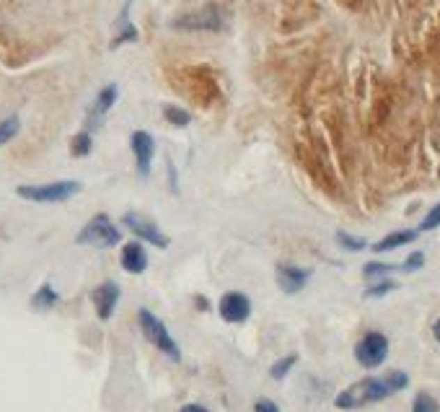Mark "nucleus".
<instances>
[{
  "instance_id": "18",
  "label": "nucleus",
  "mask_w": 440,
  "mask_h": 412,
  "mask_svg": "<svg viewBox=\"0 0 440 412\" xmlns=\"http://www.w3.org/2000/svg\"><path fill=\"white\" fill-rule=\"evenodd\" d=\"M164 117H166V122L174 125V128H187V125L192 122V114L184 109V107H176V104H166Z\"/></svg>"
},
{
  "instance_id": "5",
  "label": "nucleus",
  "mask_w": 440,
  "mask_h": 412,
  "mask_svg": "<svg viewBox=\"0 0 440 412\" xmlns=\"http://www.w3.org/2000/svg\"><path fill=\"white\" fill-rule=\"evenodd\" d=\"M226 26V19L220 13L218 6H205L200 10H189V13H182L171 21V29L176 31H223Z\"/></svg>"
},
{
  "instance_id": "10",
  "label": "nucleus",
  "mask_w": 440,
  "mask_h": 412,
  "mask_svg": "<svg viewBox=\"0 0 440 412\" xmlns=\"http://www.w3.org/2000/svg\"><path fill=\"white\" fill-rule=\"evenodd\" d=\"M218 312L220 316H223V321L241 324V321H246L249 314H251V301H249V296L239 293V291H230V293H226L220 298Z\"/></svg>"
},
{
  "instance_id": "14",
  "label": "nucleus",
  "mask_w": 440,
  "mask_h": 412,
  "mask_svg": "<svg viewBox=\"0 0 440 412\" xmlns=\"http://www.w3.org/2000/svg\"><path fill=\"white\" fill-rule=\"evenodd\" d=\"M417 234H420L417 229L391 231L388 236H384L381 241L373 244V252H376V254H384V252H394V249H399V247H407V244H412L414 238H417Z\"/></svg>"
},
{
  "instance_id": "15",
  "label": "nucleus",
  "mask_w": 440,
  "mask_h": 412,
  "mask_svg": "<svg viewBox=\"0 0 440 412\" xmlns=\"http://www.w3.org/2000/svg\"><path fill=\"white\" fill-rule=\"evenodd\" d=\"M57 301H60V293L49 283H42L31 296V309L34 312H49L57 306Z\"/></svg>"
},
{
  "instance_id": "17",
  "label": "nucleus",
  "mask_w": 440,
  "mask_h": 412,
  "mask_svg": "<svg viewBox=\"0 0 440 412\" xmlns=\"http://www.w3.org/2000/svg\"><path fill=\"white\" fill-rule=\"evenodd\" d=\"M399 270H402V267L388 265V262H368V265L363 267V275L373 283V280H384V277H388L391 273H399Z\"/></svg>"
},
{
  "instance_id": "22",
  "label": "nucleus",
  "mask_w": 440,
  "mask_h": 412,
  "mask_svg": "<svg viewBox=\"0 0 440 412\" xmlns=\"http://www.w3.org/2000/svg\"><path fill=\"white\" fill-rule=\"evenodd\" d=\"M396 288H399V283L388 280V277H384V280H373V283L368 285L366 298H384L386 293H391V291H396Z\"/></svg>"
},
{
  "instance_id": "23",
  "label": "nucleus",
  "mask_w": 440,
  "mask_h": 412,
  "mask_svg": "<svg viewBox=\"0 0 440 412\" xmlns=\"http://www.w3.org/2000/svg\"><path fill=\"white\" fill-rule=\"evenodd\" d=\"M295 363H298V356H285V358H280V360H277V363H272V368H269V376H272V379H275V381H283L285 376L290 374V368L295 366Z\"/></svg>"
},
{
  "instance_id": "19",
  "label": "nucleus",
  "mask_w": 440,
  "mask_h": 412,
  "mask_svg": "<svg viewBox=\"0 0 440 412\" xmlns=\"http://www.w3.org/2000/svg\"><path fill=\"white\" fill-rule=\"evenodd\" d=\"M19 130H21L19 114H10V117L0 119V148L6 146V143H10L13 137L19 135Z\"/></svg>"
},
{
  "instance_id": "1",
  "label": "nucleus",
  "mask_w": 440,
  "mask_h": 412,
  "mask_svg": "<svg viewBox=\"0 0 440 412\" xmlns=\"http://www.w3.org/2000/svg\"><path fill=\"white\" fill-rule=\"evenodd\" d=\"M81 190H83L81 182L60 179V182H49V184H21V187H16V194H19L21 200L39 202V205H57V202L73 200Z\"/></svg>"
},
{
  "instance_id": "13",
  "label": "nucleus",
  "mask_w": 440,
  "mask_h": 412,
  "mask_svg": "<svg viewBox=\"0 0 440 412\" xmlns=\"http://www.w3.org/2000/svg\"><path fill=\"white\" fill-rule=\"evenodd\" d=\"M120 265H122V270H125V273H129V275H143L148 270V252H146V247H143L140 241H127V244L122 247Z\"/></svg>"
},
{
  "instance_id": "4",
  "label": "nucleus",
  "mask_w": 440,
  "mask_h": 412,
  "mask_svg": "<svg viewBox=\"0 0 440 412\" xmlns=\"http://www.w3.org/2000/svg\"><path fill=\"white\" fill-rule=\"evenodd\" d=\"M138 321H140V330L146 335V339L153 345L156 350H161L164 356H168L171 360H179L182 353H179V345H176V339L171 337V332L166 330V324L158 319L156 314L150 312V309H140L138 312Z\"/></svg>"
},
{
  "instance_id": "6",
  "label": "nucleus",
  "mask_w": 440,
  "mask_h": 412,
  "mask_svg": "<svg viewBox=\"0 0 440 412\" xmlns=\"http://www.w3.org/2000/svg\"><path fill=\"white\" fill-rule=\"evenodd\" d=\"M355 358L363 368H378L388 358V339L384 332H366L355 345Z\"/></svg>"
},
{
  "instance_id": "30",
  "label": "nucleus",
  "mask_w": 440,
  "mask_h": 412,
  "mask_svg": "<svg viewBox=\"0 0 440 412\" xmlns=\"http://www.w3.org/2000/svg\"><path fill=\"white\" fill-rule=\"evenodd\" d=\"M432 335H435V339L440 342V319L435 321V324H432Z\"/></svg>"
},
{
  "instance_id": "9",
  "label": "nucleus",
  "mask_w": 440,
  "mask_h": 412,
  "mask_svg": "<svg viewBox=\"0 0 440 412\" xmlns=\"http://www.w3.org/2000/svg\"><path fill=\"white\" fill-rule=\"evenodd\" d=\"M91 301H93V309H96V316H99L101 321L111 319V314H114L117 303H120V285L114 283V280H104L101 285L93 288Z\"/></svg>"
},
{
  "instance_id": "21",
  "label": "nucleus",
  "mask_w": 440,
  "mask_h": 412,
  "mask_svg": "<svg viewBox=\"0 0 440 412\" xmlns=\"http://www.w3.org/2000/svg\"><path fill=\"white\" fill-rule=\"evenodd\" d=\"M337 244L347 252H363L368 247V241L363 236H355V234H347V231H337Z\"/></svg>"
},
{
  "instance_id": "8",
  "label": "nucleus",
  "mask_w": 440,
  "mask_h": 412,
  "mask_svg": "<svg viewBox=\"0 0 440 412\" xmlns=\"http://www.w3.org/2000/svg\"><path fill=\"white\" fill-rule=\"evenodd\" d=\"M129 148L135 153V166H138L140 179H148L150 169H153V156H156V140H153V135L146 132V130H135L132 137H129Z\"/></svg>"
},
{
  "instance_id": "24",
  "label": "nucleus",
  "mask_w": 440,
  "mask_h": 412,
  "mask_svg": "<svg viewBox=\"0 0 440 412\" xmlns=\"http://www.w3.org/2000/svg\"><path fill=\"white\" fill-rule=\"evenodd\" d=\"M384 379H386V384H388V389H391V394L402 392V389H407V384H409V376L404 374V371H388Z\"/></svg>"
},
{
  "instance_id": "2",
  "label": "nucleus",
  "mask_w": 440,
  "mask_h": 412,
  "mask_svg": "<svg viewBox=\"0 0 440 412\" xmlns=\"http://www.w3.org/2000/svg\"><path fill=\"white\" fill-rule=\"evenodd\" d=\"M386 397H391V389L386 384V379L384 376H381V379H373V376H370V379H363V381H358V384H352L349 389L337 394L334 404H337L340 410H358L363 404L381 402Z\"/></svg>"
},
{
  "instance_id": "29",
  "label": "nucleus",
  "mask_w": 440,
  "mask_h": 412,
  "mask_svg": "<svg viewBox=\"0 0 440 412\" xmlns=\"http://www.w3.org/2000/svg\"><path fill=\"white\" fill-rule=\"evenodd\" d=\"M179 412H210L207 407H202V404H184Z\"/></svg>"
},
{
  "instance_id": "27",
  "label": "nucleus",
  "mask_w": 440,
  "mask_h": 412,
  "mask_svg": "<svg viewBox=\"0 0 440 412\" xmlns=\"http://www.w3.org/2000/svg\"><path fill=\"white\" fill-rule=\"evenodd\" d=\"M422 265H425V254H422V252H412V254L407 257V262L399 267H402V273H414V270H420Z\"/></svg>"
},
{
  "instance_id": "25",
  "label": "nucleus",
  "mask_w": 440,
  "mask_h": 412,
  "mask_svg": "<svg viewBox=\"0 0 440 412\" xmlns=\"http://www.w3.org/2000/svg\"><path fill=\"white\" fill-rule=\"evenodd\" d=\"M412 412H438V402H435L427 392H420L414 397Z\"/></svg>"
},
{
  "instance_id": "12",
  "label": "nucleus",
  "mask_w": 440,
  "mask_h": 412,
  "mask_svg": "<svg viewBox=\"0 0 440 412\" xmlns=\"http://www.w3.org/2000/svg\"><path fill=\"white\" fill-rule=\"evenodd\" d=\"M117 96H120V89H117V83H109V86H104L99 91V96H96V101H93L91 112H88V128H99L101 122H104V117H107V112L117 104Z\"/></svg>"
},
{
  "instance_id": "3",
  "label": "nucleus",
  "mask_w": 440,
  "mask_h": 412,
  "mask_svg": "<svg viewBox=\"0 0 440 412\" xmlns=\"http://www.w3.org/2000/svg\"><path fill=\"white\" fill-rule=\"evenodd\" d=\"M122 241V231L111 223L107 213H96L75 236V244L81 247H96V249H111Z\"/></svg>"
},
{
  "instance_id": "28",
  "label": "nucleus",
  "mask_w": 440,
  "mask_h": 412,
  "mask_svg": "<svg viewBox=\"0 0 440 412\" xmlns=\"http://www.w3.org/2000/svg\"><path fill=\"white\" fill-rule=\"evenodd\" d=\"M254 412H280V407H277L272 399H257V404H254Z\"/></svg>"
},
{
  "instance_id": "26",
  "label": "nucleus",
  "mask_w": 440,
  "mask_h": 412,
  "mask_svg": "<svg viewBox=\"0 0 440 412\" xmlns=\"http://www.w3.org/2000/svg\"><path fill=\"white\" fill-rule=\"evenodd\" d=\"M438 226H440V202H438V205H432L430 211H427V215L420 220V229H417V231H422V234H425V231H435Z\"/></svg>"
},
{
  "instance_id": "16",
  "label": "nucleus",
  "mask_w": 440,
  "mask_h": 412,
  "mask_svg": "<svg viewBox=\"0 0 440 412\" xmlns=\"http://www.w3.org/2000/svg\"><path fill=\"white\" fill-rule=\"evenodd\" d=\"M129 3H132V0H127V6H125V13L120 16V19H122V29L117 31V37L111 39V45H109L111 49H117L120 45H127V42H135V39H138V29H135V26H132V24L127 21Z\"/></svg>"
},
{
  "instance_id": "31",
  "label": "nucleus",
  "mask_w": 440,
  "mask_h": 412,
  "mask_svg": "<svg viewBox=\"0 0 440 412\" xmlns=\"http://www.w3.org/2000/svg\"><path fill=\"white\" fill-rule=\"evenodd\" d=\"M197 306H200V309H205V312H207V306H210V303H207V298H197Z\"/></svg>"
},
{
  "instance_id": "11",
  "label": "nucleus",
  "mask_w": 440,
  "mask_h": 412,
  "mask_svg": "<svg viewBox=\"0 0 440 412\" xmlns=\"http://www.w3.org/2000/svg\"><path fill=\"white\" fill-rule=\"evenodd\" d=\"M275 277H277V285H280L283 293L295 296L308 285V280H311V270L298 267V265H277Z\"/></svg>"
},
{
  "instance_id": "20",
  "label": "nucleus",
  "mask_w": 440,
  "mask_h": 412,
  "mask_svg": "<svg viewBox=\"0 0 440 412\" xmlns=\"http://www.w3.org/2000/svg\"><path fill=\"white\" fill-rule=\"evenodd\" d=\"M91 132L88 130H83V132H78V135H73V140H70V153H73L75 158H83L91 153Z\"/></svg>"
},
{
  "instance_id": "7",
  "label": "nucleus",
  "mask_w": 440,
  "mask_h": 412,
  "mask_svg": "<svg viewBox=\"0 0 440 412\" xmlns=\"http://www.w3.org/2000/svg\"><path fill=\"white\" fill-rule=\"evenodd\" d=\"M122 223H125V226H127V229L132 231L138 238H143V241H148V244H153V247H158V249H166L168 244H171V238L166 236L164 231L158 229L150 218H146V215H138V213H125Z\"/></svg>"
}]
</instances>
